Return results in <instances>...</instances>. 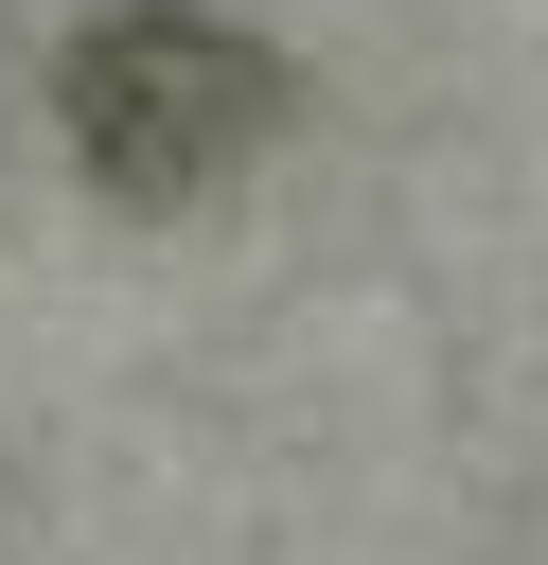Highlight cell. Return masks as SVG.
I'll list each match as a JSON object with an SVG mask.
<instances>
[{
  "label": "cell",
  "instance_id": "obj_1",
  "mask_svg": "<svg viewBox=\"0 0 548 565\" xmlns=\"http://www.w3.org/2000/svg\"><path fill=\"white\" fill-rule=\"evenodd\" d=\"M53 124H71V159H88L124 212H177V194H212V177L265 159L283 53H265L247 18H212V0H106V18L53 53Z\"/></svg>",
  "mask_w": 548,
  "mask_h": 565
}]
</instances>
